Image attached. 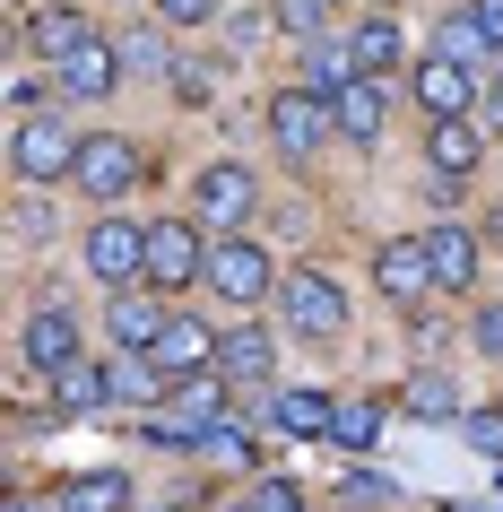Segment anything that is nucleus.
I'll return each instance as SVG.
<instances>
[{
  "mask_svg": "<svg viewBox=\"0 0 503 512\" xmlns=\"http://www.w3.org/2000/svg\"><path fill=\"white\" fill-rule=\"evenodd\" d=\"M79 252H87V270L105 278L113 296H131V287H148V226H139V217H96Z\"/></svg>",
  "mask_w": 503,
  "mask_h": 512,
  "instance_id": "nucleus-1",
  "label": "nucleus"
},
{
  "mask_svg": "<svg viewBox=\"0 0 503 512\" xmlns=\"http://www.w3.org/2000/svg\"><path fill=\"white\" fill-rule=\"evenodd\" d=\"M278 304H287L295 339H313V348H330V339L347 330V287H339L330 270H295V278H287V296H278Z\"/></svg>",
  "mask_w": 503,
  "mask_h": 512,
  "instance_id": "nucleus-2",
  "label": "nucleus"
},
{
  "mask_svg": "<svg viewBox=\"0 0 503 512\" xmlns=\"http://www.w3.org/2000/svg\"><path fill=\"white\" fill-rule=\"evenodd\" d=\"M79 148H87V139L70 131L61 113L18 122V174H27V183H61V174H79Z\"/></svg>",
  "mask_w": 503,
  "mask_h": 512,
  "instance_id": "nucleus-3",
  "label": "nucleus"
},
{
  "mask_svg": "<svg viewBox=\"0 0 503 512\" xmlns=\"http://www.w3.org/2000/svg\"><path fill=\"white\" fill-rule=\"evenodd\" d=\"M339 131V113L321 105L313 87H287V96H278V105H269V139H278V148H287V157H313L321 139Z\"/></svg>",
  "mask_w": 503,
  "mask_h": 512,
  "instance_id": "nucleus-4",
  "label": "nucleus"
},
{
  "mask_svg": "<svg viewBox=\"0 0 503 512\" xmlns=\"http://www.w3.org/2000/svg\"><path fill=\"white\" fill-rule=\"evenodd\" d=\"M209 287L226 304H261L269 296V252H261V243H243V235L209 243Z\"/></svg>",
  "mask_w": 503,
  "mask_h": 512,
  "instance_id": "nucleus-5",
  "label": "nucleus"
},
{
  "mask_svg": "<svg viewBox=\"0 0 503 512\" xmlns=\"http://www.w3.org/2000/svg\"><path fill=\"white\" fill-rule=\"evenodd\" d=\"M200 270H209V252H200V226H183V217L148 226V287H191Z\"/></svg>",
  "mask_w": 503,
  "mask_h": 512,
  "instance_id": "nucleus-6",
  "label": "nucleus"
},
{
  "mask_svg": "<svg viewBox=\"0 0 503 512\" xmlns=\"http://www.w3.org/2000/svg\"><path fill=\"white\" fill-rule=\"evenodd\" d=\"M373 287H382L399 313H417V304L434 296V261H425V235H417V243H382V252H373Z\"/></svg>",
  "mask_w": 503,
  "mask_h": 512,
  "instance_id": "nucleus-7",
  "label": "nucleus"
},
{
  "mask_svg": "<svg viewBox=\"0 0 503 512\" xmlns=\"http://www.w3.org/2000/svg\"><path fill=\"white\" fill-rule=\"evenodd\" d=\"M131 174H139L131 139L96 131V139H87V148H79V174H70V191H87V200H122V191H131Z\"/></svg>",
  "mask_w": 503,
  "mask_h": 512,
  "instance_id": "nucleus-8",
  "label": "nucleus"
},
{
  "mask_svg": "<svg viewBox=\"0 0 503 512\" xmlns=\"http://www.w3.org/2000/svg\"><path fill=\"white\" fill-rule=\"evenodd\" d=\"M148 365H157V374H174V382H200V374H217V330H209V322H183V313H174Z\"/></svg>",
  "mask_w": 503,
  "mask_h": 512,
  "instance_id": "nucleus-9",
  "label": "nucleus"
},
{
  "mask_svg": "<svg viewBox=\"0 0 503 512\" xmlns=\"http://www.w3.org/2000/svg\"><path fill=\"white\" fill-rule=\"evenodd\" d=\"M165 322H174V313H165V304L148 296V287H131V296H113V313H105V330H113V348H122V356H157Z\"/></svg>",
  "mask_w": 503,
  "mask_h": 512,
  "instance_id": "nucleus-10",
  "label": "nucleus"
},
{
  "mask_svg": "<svg viewBox=\"0 0 503 512\" xmlns=\"http://www.w3.org/2000/svg\"><path fill=\"white\" fill-rule=\"evenodd\" d=\"M417 105L434 113V122L477 113V70H460V61H417Z\"/></svg>",
  "mask_w": 503,
  "mask_h": 512,
  "instance_id": "nucleus-11",
  "label": "nucleus"
},
{
  "mask_svg": "<svg viewBox=\"0 0 503 512\" xmlns=\"http://www.w3.org/2000/svg\"><path fill=\"white\" fill-rule=\"evenodd\" d=\"M27 365L35 374H70V365H79V322H70V304H44L27 322Z\"/></svg>",
  "mask_w": 503,
  "mask_h": 512,
  "instance_id": "nucleus-12",
  "label": "nucleus"
},
{
  "mask_svg": "<svg viewBox=\"0 0 503 512\" xmlns=\"http://www.w3.org/2000/svg\"><path fill=\"white\" fill-rule=\"evenodd\" d=\"M269 365H278V339H269L261 322H235L217 339V374L226 382H269Z\"/></svg>",
  "mask_w": 503,
  "mask_h": 512,
  "instance_id": "nucleus-13",
  "label": "nucleus"
},
{
  "mask_svg": "<svg viewBox=\"0 0 503 512\" xmlns=\"http://www.w3.org/2000/svg\"><path fill=\"white\" fill-rule=\"evenodd\" d=\"M425 157H434V174H443V183H469V174H477V157H486V131H477L469 113H460V122H434Z\"/></svg>",
  "mask_w": 503,
  "mask_h": 512,
  "instance_id": "nucleus-14",
  "label": "nucleus"
},
{
  "mask_svg": "<svg viewBox=\"0 0 503 512\" xmlns=\"http://www.w3.org/2000/svg\"><path fill=\"white\" fill-rule=\"evenodd\" d=\"M113 79H122V44H105V35L61 61V96H113Z\"/></svg>",
  "mask_w": 503,
  "mask_h": 512,
  "instance_id": "nucleus-15",
  "label": "nucleus"
},
{
  "mask_svg": "<svg viewBox=\"0 0 503 512\" xmlns=\"http://www.w3.org/2000/svg\"><path fill=\"white\" fill-rule=\"evenodd\" d=\"M425 261H434V287H451V296L477 287V235L469 226H434L425 235Z\"/></svg>",
  "mask_w": 503,
  "mask_h": 512,
  "instance_id": "nucleus-16",
  "label": "nucleus"
},
{
  "mask_svg": "<svg viewBox=\"0 0 503 512\" xmlns=\"http://www.w3.org/2000/svg\"><path fill=\"white\" fill-rule=\"evenodd\" d=\"M191 191H200V226H235V217L252 209V174H243V165H209Z\"/></svg>",
  "mask_w": 503,
  "mask_h": 512,
  "instance_id": "nucleus-17",
  "label": "nucleus"
},
{
  "mask_svg": "<svg viewBox=\"0 0 503 512\" xmlns=\"http://www.w3.org/2000/svg\"><path fill=\"white\" fill-rule=\"evenodd\" d=\"M174 426L200 443L209 426H226V374H200V382H174Z\"/></svg>",
  "mask_w": 503,
  "mask_h": 512,
  "instance_id": "nucleus-18",
  "label": "nucleus"
},
{
  "mask_svg": "<svg viewBox=\"0 0 503 512\" xmlns=\"http://www.w3.org/2000/svg\"><path fill=\"white\" fill-rule=\"evenodd\" d=\"M356 79H365V70H356V53H347V44H304V87H313L321 105H339Z\"/></svg>",
  "mask_w": 503,
  "mask_h": 512,
  "instance_id": "nucleus-19",
  "label": "nucleus"
},
{
  "mask_svg": "<svg viewBox=\"0 0 503 512\" xmlns=\"http://www.w3.org/2000/svg\"><path fill=\"white\" fill-rule=\"evenodd\" d=\"M27 44H35V53H44V61H53V70H61V61L79 53V44H96V27H87L79 9H44V18H35V27H27Z\"/></svg>",
  "mask_w": 503,
  "mask_h": 512,
  "instance_id": "nucleus-20",
  "label": "nucleus"
},
{
  "mask_svg": "<svg viewBox=\"0 0 503 512\" xmlns=\"http://www.w3.org/2000/svg\"><path fill=\"white\" fill-rule=\"evenodd\" d=\"M53 512H131V478L122 469H96V478H70Z\"/></svg>",
  "mask_w": 503,
  "mask_h": 512,
  "instance_id": "nucleus-21",
  "label": "nucleus"
},
{
  "mask_svg": "<svg viewBox=\"0 0 503 512\" xmlns=\"http://www.w3.org/2000/svg\"><path fill=\"white\" fill-rule=\"evenodd\" d=\"M434 61H460V70H477V79H486L495 44H486V35H477V18L460 9V18H443V27H434Z\"/></svg>",
  "mask_w": 503,
  "mask_h": 512,
  "instance_id": "nucleus-22",
  "label": "nucleus"
},
{
  "mask_svg": "<svg viewBox=\"0 0 503 512\" xmlns=\"http://www.w3.org/2000/svg\"><path fill=\"white\" fill-rule=\"evenodd\" d=\"M330 113H339V131L356 139V148H373V139H382V87H373V79H356Z\"/></svg>",
  "mask_w": 503,
  "mask_h": 512,
  "instance_id": "nucleus-23",
  "label": "nucleus"
},
{
  "mask_svg": "<svg viewBox=\"0 0 503 512\" xmlns=\"http://www.w3.org/2000/svg\"><path fill=\"white\" fill-rule=\"evenodd\" d=\"M269 417H278V434H330L339 400H321V391H278V400H269Z\"/></svg>",
  "mask_w": 503,
  "mask_h": 512,
  "instance_id": "nucleus-24",
  "label": "nucleus"
},
{
  "mask_svg": "<svg viewBox=\"0 0 503 512\" xmlns=\"http://www.w3.org/2000/svg\"><path fill=\"white\" fill-rule=\"evenodd\" d=\"M373 434H382V400H339L330 443H339V452H373Z\"/></svg>",
  "mask_w": 503,
  "mask_h": 512,
  "instance_id": "nucleus-25",
  "label": "nucleus"
},
{
  "mask_svg": "<svg viewBox=\"0 0 503 512\" xmlns=\"http://www.w3.org/2000/svg\"><path fill=\"white\" fill-rule=\"evenodd\" d=\"M347 53H356V70L373 79V70H391V61H399V27H391V18H365V27L347 35Z\"/></svg>",
  "mask_w": 503,
  "mask_h": 512,
  "instance_id": "nucleus-26",
  "label": "nucleus"
},
{
  "mask_svg": "<svg viewBox=\"0 0 503 512\" xmlns=\"http://www.w3.org/2000/svg\"><path fill=\"white\" fill-rule=\"evenodd\" d=\"M53 400H61V408H96V400H113V374L70 365V374H53Z\"/></svg>",
  "mask_w": 503,
  "mask_h": 512,
  "instance_id": "nucleus-27",
  "label": "nucleus"
},
{
  "mask_svg": "<svg viewBox=\"0 0 503 512\" xmlns=\"http://www.w3.org/2000/svg\"><path fill=\"white\" fill-rule=\"evenodd\" d=\"M408 408H417V417H460V391H451L443 374H408Z\"/></svg>",
  "mask_w": 503,
  "mask_h": 512,
  "instance_id": "nucleus-28",
  "label": "nucleus"
},
{
  "mask_svg": "<svg viewBox=\"0 0 503 512\" xmlns=\"http://www.w3.org/2000/svg\"><path fill=\"white\" fill-rule=\"evenodd\" d=\"M200 460H226V469H252V434H243V426H209V434H200Z\"/></svg>",
  "mask_w": 503,
  "mask_h": 512,
  "instance_id": "nucleus-29",
  "label": "nucleus"
},
{
  "mask_svg": "<svg viewBox=\"0 0 503 512\" xmlns=\"http://www.w3.org/2000/svg\"><path fill=\"white\" fill-rule=\"evenodd\" d=\"M460 434H469L477 460H503V408H469V417H460Z\"/></svg>",
  "mask_w": 503,
  "mask_h": 512,
  "instance_id": "nucleus-30",
  "label": "nucleus"
},
{
  "mask_svg": "<svg viewBox=\"0 0 503 512\" xmlns=\"http://www.w3.org/2000/svg\"><path fill=\"white\" fill-rule=\"evenodd\" d=\"M477 131H503V53L486 61V79H477V113H469Z\"/></svg>",
  "mask_w": 503,
  "mask_h": 512,
  "instance_id": "nucleus-31",
  "label": "nucleus"
},
{
  "mask_svg": "<svg viewBox=\"0 0 503 512\" xmlns=\"http://www.w3.org/2000/svg\"><path fill=\"white\" fill-rule=\"evenodd\" d=\"M278 27H287V35H313V44H321V27H330V0H278Z\"/></svg>",
  "mask_w": 503,
  "mask_h": 512,
  "instance_id": "nucleus-32",
  "label": "nucleus"
},
{
  "mask_svg": "<svg viewBox=\"0 0 503 512\" xmlns=\"http://www.w3.org/2000/svg\"><path fill=\"white\" fill-rule=\"evenodd\" d=\"M252 504H261V512H304V495H295L287 478H269V486H252Z\"/></svg>",
  "mask_w": 503,
  "mask_h": 512,
  "instance_id": "nucleus-33",
  "label": "nucleus"
},
{
  "mask_svg": "<svg viewBox=\"0 0 503 512\" xmlns=\"http://www.w3.org/2000/svg\"><path fill=\"white\" fill-rule=\"evenodd\" d=\"M469 18H477V35L503 53V0H469Z\"/></svg>",
  "mask_w": 503,
  "mask_h": 512,
  "instance_id": "nucleus-34",
  "label": "nucleus"
},
{
  "mask_svg": "<svg viewBox=\"0 0 503 512\" xmlns=\"http://www.w3.org/2000/svg\"><path fill=\"white\" fill-rule=\"evenodd\" d=\"M477 348L503 356V304H486V313H477Z\"/></svg>",
  "mask_w": 503,
  "mask_h": 512,
  "instance_id": "nucleus-35",
  "label": "nucleus"
},
{
  "mask_svg": "<svg viewBox=\"0 0 503 512\" xmlns=\"http://www.w3.org/2000/svg\"><path fill=\"white\" fill-rule=\"evenodd\" d=\"M157 9H165V18H183V27H200V18H209L217 0H157Z\"/></svg>",
  "mask_w": 503,
  "mask_h": 512,
  "instance_id": "nucleus-36",
  "label": "nucleus"
},
{
  "mask_svg": "<svg viewBox=\"0 0 503 512\" xmlns=\"http://www.w3.org/2000/svg\"><path fill=\"white\" fill-rule=\"evenodd\" d=\"M0 512H44V504H27V495H9V504H0Z\"/></svg>",
  "mask_w": 503,
  "mask_h": 512,
  "instance_id": "nucleus-37",
  "label": "nucleus"
},
{
  "mask_svg": "<svg viewBox=\"0 0 503 512\" xmlns=\"http://www.w3.org/2000/svg\"><path fill=\"white\" fill-rule=\"evenodd\" d=\"M235 512H261V504H235Z\"/></svg>",
  "mask_w": 503,
  "mask_h": 512,
  "instance_id": "nucleus-38",
  "label": "nucleus"
},
{
  "mask_svg": "<svg viewBox=\"0 0 503 512\" xmlns=\"http://www.w3.org/2000/svg\"><path fill=\"white\" fill-rule=\"evenodd\" d=\"M330 9H339V0H330Z\"/></svg>",
  "mask_w": 503,
  "mask_h": 512,
  "instance_id": "nucleus-39",
  "label": "nucleus"
}]
</instances>
